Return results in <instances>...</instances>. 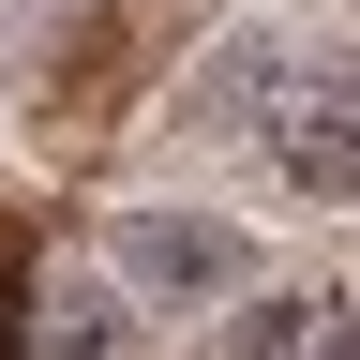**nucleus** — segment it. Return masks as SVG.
I'll return each mask as SVG.
<instances>
[{
    "instance_id": "20e7f679",
    "label": "nucleus",
    "mask_w": 360,
    "mask_h": 360,
    "mask_svg": "<svg viewBox=\"0 0 360 360\" xmlns=\"http://www.w3.org/2000/svg\"><path fill=\"white\" fill-rule=\"evenodd\" d=\"M15 345H30V315H15V270H0V360H15Z\"/></svg>"
},
{
    "instance_id": "f03ea898",
    "label": "nucleus",
    "mask_w": 360,
    "mask_h": 360,
    "mask_svg": "<svg viewBox=\"0 0 360 360\" xmlns=\"http://www.w3.org/2000/svg\"><path fill=\"white\" fill-rule=\"evenodd\" d=\"M225 360H360V315H345L330 285H285V300L240 315V345H225Z\"/></svg>"
},
{
    "instance_id": "7ed1b4c3",
    "label": "nucleus",
    "mask_w": 360,
    "mask_h": 360,
    "mask_svg": "<svg viewBox=\"0 0 360 360\" xmlns=\"http://www.w3.org/2000/svg\"><path fill=\"white\" fill-rule=\"evenodd\" d=\"M120 255L150 270V285H210V270H240V240H225V225H135Z\"/></svg>"
},
{
    "instance_id": "f257e3e1",
    "label": "nucleus",
    "mask_w": 360,
    "mask_h": 360,
    "mask_svg": "<svg viewBox=\"0 0 360 360\" xmlns=\"http://www.w3.org/2000/svg\"><path fill=\"white\" fill-rule=\"evenodd\" d=\"M255 150L300 180V195H360V45L330 60H285L255 90Z\"/></svg>"
}]
</instances>
